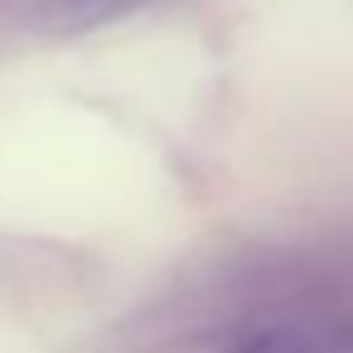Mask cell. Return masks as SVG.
Wrapping results in <instances>:
<instances>
[{
	"mask_svg": "<svg viewBox=\"0 0 353 353\" xmlns=\"http://www.w3.org/2000/svg\"><path fill=\"white\" fill-rule=\"evenodd\" d=\"M228 353H324V329L300 319H266L242 329Z\"/></svg>",
	"mask_w": 353,
	"mask_h": 353,
	"instance_id": "obj_1",
	"label": "cell"
},
{
	"mask_svg": "<svg viewBox=\"0 0 353 353\" xmlns=\"http://www.w3.org/2000/svg\"><path fill=\"white\" fill-rule=\"evenodd\" d=\"M150 0H54V15L63 25H97V20H112V15H126V10H141Z\"/></svg>",
	"mask_w": 353,
	"mask_h": 353,
	"instance_id": "obj_2",
	"label": "cell"
},
{
	"mask_svg": "<svg viewBox=\"0 0 353 353\" xmlns=\"http://www.w3.org/2000/svg\"><path fill=\"white\" fill-rule=\"evenodd\" d=\"M324 353H353V324H329L324 329Z\"/></svg>",
	"mask_w": 353,
	"mask_h": 353,
	"instance_id": "obj_3",
	"label": "cell"
}]
</instances>
